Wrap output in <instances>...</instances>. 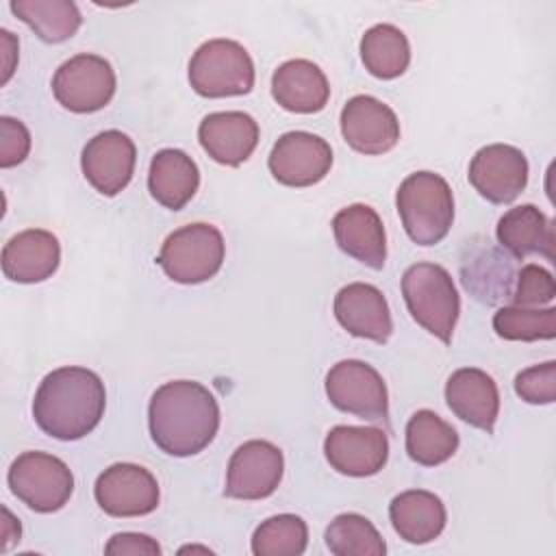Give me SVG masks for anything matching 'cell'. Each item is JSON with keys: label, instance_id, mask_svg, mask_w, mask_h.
<instances>
[{"label": "cell", "instance_id": "cell-10", "mask_svg": "<svg viewBox=\"0 0 556 556\" xmlns=\"http://www.w3.org/2000/svg\"><path fill=\"white\" fill-rule=\"evenodd\" d=\"M285 473V456L278 445L252 439L239 445L226 469L224 495L232 500H265L269 497Z\"/></svg>", "mask_w": 556, "mask_h": 556}, {"label": "cell", "instance_id": "cell-28", "mask_svg": "<svg viewBox=\"0 0 556 556\" xmlns=\"http://www.w3.org/2000/svg\"><path fill=\"white\" fill-rule=\"evenodd\" d=\"M361 61L376 78H397L408 70L410 43L397 26L376 24L361 39Z\"/></svg>", "mask_w": 556, "mask_h": 556}, {"label": "cell", "instance_id": "cell-26", "mask_svg": "<svg viewBox=\"0 0 556 556\" xmlns=\"http://www.w3.org/2000/svg\"><path fill=\"white\" fill-rule=\"evenodd\" d=\"M495 237L502 250H508L515 258L541 254L547 261L554 258V226L552 219L534 204H519L508 208L495 228Z\"/></svg>", "mask_w": 556, "mask_h": 556}, {"label": "cell", "instance_id": "cell-18", "mask_svg": "<svg viewBox=\"0 0 556 556\" xmlns=\"http://www.w3.org/2000/svg\"><path fill=\"white\" fill-rule=\"evenodd\" d=\"M332 311L341 328L358 339L387 343L393 332L389 302L382 291L369 282H350L334 295Z\"/></svg>", "mask_w": 556, "mask_h": 556}, {"label": "cell", "instance_id": "cell-11", "mask_svg": "<svg viewBox=\"0 0 556 556\" xmlns=\"http://www.w3.org/2000/svg\"><path fill=\"white\" fill-rule=\"evenodd\" d=\"M93 495L111 517H143L159 506L161 491L150 469L135 463H115L98 476Z\"/></svg>", "mask_w": 556, "mask_h": 556}, {"label": "cell", "instance_id": "cell-15", "mask_svg": "<svg viewBox=\"0 0 556 556\" xmlns=\"http://www.w3.org/2000/svg\"><path fill=\"white\" fill-rule=\"evenodd\" d=\"M341 135L345 143L361 154H384L400 139L395 111L374 96H354L341 109Z\"/></svg>", "mask_w": 556, "mask_h": 556}, {"label": "cell", "instance_id": "cell-34", "mask_svg": "<svg viewBox=\"0 0 556 556\" xmlns=\"http://www.w3.org/2000/svg\"><path fill=\"white\" fill-rule=\"evenodd\" d=\"M515 393L528 404H552L556 400V363L547 361L521 369L515 376Z\"/></svg>", "mask_w": 556, "mask_h": 556}, {"label": "cell", "instance_id": "cell-2", "mask_svg": "<svg viewBox=\"0 0 556 556\" xmlns=\"http://www.w3.org/2000/svg\"><path fill=\"white\" fill-rule=\"evenodd\" d=\"M106 391L87 367H59L43 376L33 400V417L41 432L59 441L87 437L102 419Z\"/></svg>", "mask_w": 556, "mask_h": 556}, {"label": "cell", "instance_id": "cell-30", "mask_svg": "<svg viewBox=\"0 0 556 556\" xmlns=\"http://www.w3.org/2000/svg\"><path fill=\"white\" fill-rule=\"evenodd\" d=\"M326 547L334 556H384L387 543L376 526L358 513H341L326 528Z\"/></svg>", "mask_w": 556, "mask_h": 556}, {"label": "cell", "instance_id": "cell-36", "mask_svg": "<svg viewBox=\"0 0 556 556\" xmlns=\"http://www.w3.org/2000/svg\"><path fill=\"white\" fill-rule=\"evenodd\" d=\"M104 554H161V545L141 532H117L104 545Z\"/></svg>", "mask_w": 556, "mask_h": 556}, {"label": "cell", "instance_id": "cell-27", "mask_svg": "<svg viewBox=\"0 0 556 556\" xmlns=\"http://www.w3.org/2000/svg\"><path fill=\"white\" fill-rule=\"evenodd\" d=\"M458 432L434 410L421 408L406 424V454L421 467H437L458 450Z\"/></svg>", "mask_w": 556, "mask_h": 556}, {"label": "cell", "instance_id": "cell-12", "mask_svg": "<svg viewBox=\"0 0 556 556\" xmlns=\"http://www.w3.org/2000/svg\"><path fill=\"white\" fill-rule=\"evenodd\" d=\"M267 167L285 187H311L326 178L332 167V148L319 135L291 130L274 143Z\"/></svg>", "mask_w": 556, "mask_h": 556}, {"label": "cell", "instance_id": "cell-3", "mask_svg": "<svg viewBox=\"0 0 556 556\" xmlns=\"http://www.w3.org/2000/svg\"><path fill=\"white\" fill-rule=\"evenodd\" d=\"M402 226L413 243H441L454 222V195L447 180L434 172L408 174L395 193Z\"/></svg>", "mask_w": 556, "mask_h": 556}, {"label": "cell", "instance_id": "cell-37", "mask_svg": "<svg viewBox=\"0 0 556 556\" xmlns=\"http://www.w3.org/2000/svg\"><path fill=\"white\" fill-rule=\"evenodd\" d=\"M0 39H2V52H4V74H2V85H4L13 74V65H15L13 59L17 56V41L7 28L0 30Z\"/></svg>", "mask_w": 556, "mask_h": 556}, {"label": "cell", "instance_id": "cell-20", "mask_svg": "<svg viewBox=\"0 0 556 556\" xmlns=\"http://www.w3.org/2000/svg\"><path fill=\"white\" fill-rule=\"evenodd\" d=\"M61 263L59 239L43 228H28L13 235L2 248V274L20 285L48 280Z\"/></svg>", "mask_w": 556, "mask_h": 556}, {"label": "cell", "instance_id": "cell-19", "mask_svg": "<svg viewBox=\"0 0 556 556\" xmlns=\"http://www.w3.org/2000/svg\"><path fill=\"white\" fill-rule=\"evenodd\" d=\"M258 124L243 111L208 113L198 126L202 150L222 165L239 167L245 163L258 143Z\"/></svg>", "mask_w": 556, "mask_h": 556}, {"label": "cell", "instance_id": "cell-29", "mask_svg": "<svg viewBox=\"0 0 556 556\" xmlns=\"http://www.w3.org/2000/svg\"><path fill=\"white\" fill-rule=\"evenodd\" d=\"M9 9L46 43H61L83 24L78 7L70 0H11Z\"/></svg>", "mask_w": 556, "mask_h": 556}, {"label": "cell", "instance_id": "cell-24", "mask_svg": "<svg viewBox=\"0 0 556 556\" xmlns=\"http://www.w3.org/2000/svg\"><path fill=\"white\" fill-rule=\"evenodd\" d=\"M389 519L400 539L413 545H424L443 532L447 510L439 495L424 489H408L391 500Z\"/></svg>", "mask_w": 556, "mask_h": 556}, {"label": "cell", "instance_id": "cell-13", "mask_svg": "<svg viewBox=\"0 0 556 556\" xmlns=\"http://www.w3.org/2000/svg\"><path fill=\"white\" fill-rule=\"evenodd\" d=\"M528 172V159L519 148L489 143L471 156L467 178L486 202L510 204L526 189Z\"/></svg>", "mask_w": 556, "mask_h": 556}, {"label": "cell", "instance_id": "cell-17", "mask_svg": "<svg viewBox=\"0 0 556 556\" xmlns=\"http://www.w3.org/2000/svg\"><path fill=\"white\" fill-rule=\"evenodd\" d=\"M478 243L467 245V254L460 263V276L465 289L484 304H500L513 298L517 271L513 256L495 248L489 239L478 237Z\"/></svg>", "mask_w": 556, "mask_h": 556}, {"label": "cell", "instance_id": "cell-8", "mask_svg": "<svg viewBox=\"0 0 556 556\" xmlns=\"http://www.w3.org/2000/svg\"><path fill=\"white\" fill-rule=\"evenodd\" d=\"M117 78L113 65L91 52H80L61 63L52 76L56 102L72 113H96L115 96Z\"/></svg>", "mask_w": 556, "mask_h": 556}, {"label": "cell", "instance_id": "cell-16", "mask_svg": "<svg viewBox=\"0 0 556 556\" xmlns=\"http://www.w3.org/2000/svg\"><path fill=\"white\" fill-rule=\"evenodd\" d=\"M324 456L343 476H374L387 465L389 439L376 426H334L324 439Z\"/></svg>", "mask_w": 556, "mask_h": 556}, {"label": "cell", "instance_id": "cell-22", "mask_svg": "<svg viewBox=\"0 0 556 556\" xmlns=\"http://www.w3.org/2000/svg\"><path fill=\"white\" fill-rule=\"evenodd\" d=\"M332 235L341 252L354 261L382 269L387 261V232L380 215L369 204H350L332 217Z\"/></svg>", "mask_w": 556, "mask_h": 556}, {"label": "cell", "instance_id": "cell-5", "mask_svg": "<svg viewBox=\"0 0 556 556\" xmlns=\"http://www.w3.org/2000/svg\"><path fill=\"white\" fill-rule=\"evenodd\" d=\"M226 243L217 226L195 222L176 228L161 245L156 263L165 276L180 285L211 280L224 265Z\"/></svg>", "mask_w": 556, "mask_h": 556}, {"label": "cell", "instance_id": "cell-9", "mask_svg": "<svg viewBox=\"0 0 556 556\" xmlns=\"http://www.w3.org/2000/svg\"><path fill=\"white\" fill-rule=\"evenodd\" d=\"M326 395L341 413L356 415L367 421H387L389 393L382 376L365 361L345 358L326 374Z\"/></svg>", "mask_w": 556, "mask_h": 556}, {"label": "cell", "instance_id": "cell-7", "mask_svg": "<svg viewBox=\"0 0 556 556\" xmlns=\"http://www.w3.org/2000/svg\"><path fill=\"white\" fill-rule=\"evenodd\" d=\"M11 493L35 513L61 510L74 493L70 467L46 452H22L9 467Z\"/></svg>", "mask_w": 556, "mask_h": 556}, {"label": "cell", "instance_id": "cell-21", "mask_svg": "<svg viewBox=\"0 0 556 556\" xmlns=\"http://www.w3.org/2000/svg\"><path fill=\"white\" fill-rule=\"evenodd\" d=\"M445 402L465 424L493 432L500 415V391L495 380L478 367H460L445 382Z\"/></svg>", "mask_w": 556, "mask_h": 556}, {"label": "cell", "instance_id": "cell-1", "mask_svg": "<svg viewBox=\"0 0 556 556\" xmlns=\"http://www.w3.org/2000/svg\"><path fill=\"white\" fill-rule=\"evenodd\" d=\"M148 428L154 445L169 456L200 454L219 430V404L195 380L161 384L148 404Z\"/></svg>", "mask_w": 556, "mask_h": 556}, {"label": "cell", "instance_id": "cell-4", "mask_svg": "<svg viewBox=\"0 0 556 556\" xmlns=\"http://www.w3.org/2000/svg\"><path fill=\"white\" fill-rule=\"evenodd\" d=\"M402 295L410 317L439 341L450 343L458 315L460 295L450 271L437 263H415L402 274Z\"/></svg>", "mask_w": 556, "mask_h": 556}, {"label": "cell", "instance_id": "cell-38", "mask_svg": "<svg viewBox=\"0 0 556 556\" xmlns=\"http://www.w3.org/2000/svg\"><path fill=\"white\" fill-rule=\"evenodd\" d=\"M2 515H4V521H2V552H7L11 547V543L20 541V534H22V528H20V519H15L11 515L9 508H2Z\"/></svg>", "mask_w": 556, "mask_h": 556}, {"label": "cell", "instance_id": "cell-35", "mask_svg": "<svg viewBox=\"0 0 556 556\" xmlns=\"http://www.w3.org/2000/svg\"><path fill=\"white\" fill-rule=\"evenodd\" d=\"M30 152V132L24 122L2 115L0 117V167L20 165Z\"/></svg>", "mask_w": 556, "mask_h": 556}, {"label": "cell", "instance_id": "cell-25", "mask_svg": "<svg viewBox=\"0 0 556 556\" xmlns=\"http://www.w3.org/2000/svg\"><path fill=\"white\" fill-rule=\"evenodd\" d=\"M200 187V169L195 161L178 150H159L148 169V191L150 195L169 211H180L195 195Z\"/></svg>", "mask_w": 556, "mask_h": 556}, {"label": "cell", "instance_id": "cell-31", "mask_svg": "<svg viewBox=\"0 0 556 556\" xmlns=\"http://www.w3.org/2000/svg\"><path fill=\"white\" fill-rule=\"evenodd\" d=\"M308 545V526L302 517L282 513L261 521L252 534L254 556H300Z\"/></svg>", "mask_w": 556, "mask_h": 556}, {"label": "cell", "instance_id": "cell-33", "mask_svg": "<svg viewBox=\"0 0 556 556\" xmlns=\"http://www.w3.org/2000/svg\"><path fill=\"white\" fill-rule=\"evenodd\" d=\"M554 295H556L554 278L545 267L536 263H528L517 271L515 291L510 298L515 306L539 308L543 304H552Z\"/></svg>", "mask_w": 556, "mask_h": 556}, {"label": "cell", "instance_id": "cell-6", "mask_svg": "<svg viewBox=\"0 0 556 556\" xmlns=\"http://www.w3.org/2000/svg\"><path fill=\"white\" fill-rule=\"evenodd\" d=\"M254 61L235 39H208L189 61V83L202 98H230L254 87Z\"/></svg>", "mask_w": 556, "mask_h": 556}, {"label": "cell", "instance_id": "cell-23", "mask_svg": "<svg viewBox=\"0 0 556 556\" xmlns=\"http://www.w3.org/2000/svg\"><path fill=\"white\" fill-rule=\"evenodd\" d=\"M271 96L285 111L311 115L328 104L330 85L317 63L291 59L274 70Z\"/></svg>", "mask_w": 556, "mask_h": 556}, {"label": "cell", "instance_id": "cell-32", "mask_svg": "<svg viewBox=\"0 0 556 556\" xmlns=\"http://www.w3.org/2000/svg\"><path fill=\"white\" fill-rule=\"evenodd\" d=\"M493 330L506 341H543L556 337V308L502 306L493 315Z\"/></svg>", "mask_w": 556, "mask_h": 556}, {"label": "cell", "instance_id": "cell-14", "mask_svg": "<svg viewBox=\"0 0 556 556\" xmlns=\"http://www.w3.org/2000/svg\"><path fill=\"white\" fill-rule=\"evenodd\" d=\"M137 148L122 130H104L91 137L80 154V167L87 182L106 198L124 191L135 174Z\"/></svg>", "mask_w": 556, "mask_h": 556}]
</instances>
